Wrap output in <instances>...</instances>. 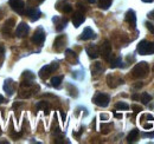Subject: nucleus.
<instances>
[{
    "label": "nucleus",
    "instance_id": "1",
    "mask_svg": "<svg viewBox=\"0 0 154 144\" xmlns=\"http://www.w3.org/2000/svg\"><path fill=\"white\" fill-rule=\"evenodd\" d=\"M38 90H39V86L36 85L33 82L23 80V83L20 84L19 97L20 98H30L31 96H33Z\"/></svg>",
    "mask_w": 154,
    "mask_h": 144
},
{
    "label": "nucleus",
    "instance_id": "2",
    "mask_svg": "<svg viewBox=\"0 0 154 144\" xmlns=\"http://www.w3.org/2000/svg\"><path fill=\"white\" fill-rule=\"evenodd\" d=\"M149 73V65L146 62L137 63L132 70V76L134 78H145Z\"/></svg>",
    "mask_w": 154,
    "mask_h": 144
},
{
    "label": "nucleus",
    "instance_id": "3",
    "mask_svg": "<svg viewBox=\"0 0 154 144\" xmlns=\"http://www.w3.org/2000/svg\"><path fill=\"white\" fill-rule=\"evenodd\" d=\"M93 102H94V104H96L97 106L106 108V106H108V104H109V102H110V98H109V96L106 94V93L97 92L96 94L94 96V98H93Z\"/></svg>",
    "mask_w": 154,
    "mask_h": 144
},
{
    "label": "nucleus",
    "instance_id": "4",
    "mask_svg": "<svg viewBox=\"0 0 154 144\" xmlns=\"http://www.w3.org/2000/svg\"><path fill=\"white\" fill-rule=\"evenodd\" d=\"M57 69H58L57 63H51L50 65H45V66H43V68L40 69V71H39V77H40L42 79H46L52 72H55Z\"/></svg>",
    "mask_w": 154,
    "mask_h": 144
},
{
    "label": "nucleus",
    "instance_id": "5",
    "mask_svg": "<svg viewBox=\"0 0 154 144\" xmlns=\"http://www.w3.org/2000/svg\"><path fill=\"white\" fill-rule=\"evenodd\" d=\"M98 51H100V54L103 57V59L109 60V58L112 57V45H110V43L108 40H104L101 44Z\"/></svg>",
    "mask_w": 154,
    "mask_h": 144
},
{
    "label": "nucleus",
    "instance_id": "6",
    "mask_svg": "<svg viewBox=\"0 0 154 144\" xmlns=\"http://www.w3.org/2000/svg\"><path fill=\"white\" fill-rule=\"evenodd\" d=\"M136 50H137V53L142 54V56L152 53V43H149L147 40H142L137 44Z\"/></svg>",
    "mask_w": 154,
    "mask_h": 144
},
{
    "label": "nucleus",
    "instance_id": "7",
    "mask_svg": "<svg viewBox=\"0 0 154 144\" xmlns=\"http://www.w3.org/2000/svg\"><path fill=\"white\" fill-rule=\"evenodd\" d=\"M8 4L11 6V8L16 13L24 14V12H25V2H24V0H10Z\"/></svg>",
    "mask_w": 154,
    "mask_h": 144
},
{
    "label": "nucleus",
    "instance_id": "8",
    "mask_svg": "<svg viewBox=\"0 0 154 144\" xmlns=\"http://www.w3.org/2000/svg\"><path fill=\"white\" fill-rule=\"evenodd\" d=\"M44 40H45V31L43 30V27H38L32 36V41L37 45H40L44 43Z\"/></svg>",
    "mask_w": 154,
    "mask_h": 144
},
{
    "label": "nucleus",
    "instance_id": "9",
    "mask_svg": "<svg viewBox=\"0 0 154 144\" xmlns=\"http://www.w3.org/2000/svg\"><path fill=\"white\" fill-rule=\"evenodd\" d=\"M14 24H16V19L11 18V19H8V20H6L5 24H4V26H2V28H1V33H2L4 36H8V34H11Z\"/></svg>",
    "mask_w": 154,
    "mask_h": 144
},
{
    "label": "nucleus",
    "instance_id": "10",
    "mask_svg": "<svg viewBox=\"0 0 154 144\" xmlns=\"http://www.w3.org/2000/svg\"><path fill=\"white\" fill-rule=\"evenodd\" d=\"M2 88H4V91L7 93V96H12L14 93V90H16V84L11 78H8L4 82Z\"/></svg>",
    "mask_w": 154,
    "mask_h": 144
},
{
    "label": "nucleus",
    "instance_id": "11",
    "mask_svg": "<svg viewBox=\"0 0 154 144\" xmlns=\"http://www.w3.org/2000/svg\"><path fill=\"white\" fill-rule=\"evenodd\" d=\"M30 31V27L26 22H20L19 26H17L16 28V36L19 37V38H23V37H26L27 33Z\"/></svg>",
    "mask_w": 154,
    "mask_h": 144
},
{
    "label": "nucleus",
    "instance_id": "12",
    "mask_svg": "<svg viewBox=\"0 0 154 144\" xmlns=\"http://www.w3.org/2000/svg\"><path fill=\"white\" fill-rule=\"evenodd\" d=\"M56 7H57L58 11H60V12H63V13H70V12L72 11V6H71L68 1H65V0L58 1Z\"/></svg>",
    "mask_w": 154,
    "mask_h": 144
},
{
    "label": "nucleus",
    "instance_id": "13",
    "mask_svg": "<svg viewBox=\"0 0 154 144\" xmlns=\"http://www.w3.org/2000/svg\"><path fill=\"white\" fill-rule=\"evenodd\" d=\"M107 84H108L109 88L114 89L117 85L123 84V79H121V78H119V77H116V76H113V74H109V76L107 77Z\"/></svg>",
    "mask_w": 154,
    "mask_h": 144
},
{
    "label": "nucleus",
    "instance_id": "14",
    "mask_svg": "<svg viewBox=\"0 0 154 144\" xmlns=\"http://www.w3.org/2000/svg\"><path fill=\"white\" fill-rule=\"evenodd\" d=\"M65 44H66V37L65 36H58L54 43V49L56 51H62L64 47H65Z\"/></svg>",
    "mask_w": 154,
    "mask_h": 144
},
{
    "label": "nucleus",
    "instance_id": "15",
    "mask_svg": "<svg viewBox=\"0 0 154 144\" xmlns=\"http://www.w3.org/2000/svg\"><path fill=\"white\" fill-rule=\"evenodd\" d=\"M24 13H25L27 17H30V19H31L32 21L38 20L39 17H40V11H39L38 8H36V7H30V8H27Z\"/></svg>",
    "mask_w": 154,
    "mask_h": 144
},
{
    "label": "nucleus",
    "instance_id": "16",
    "mask_svg": "<svg viewBox=\"0 0 154 144\" xmlns=\"http://www.w3.org/2000/svg\"><path fill=\"white\" fill-rule=\"evenodd\" d=\"M85 51H87V53L89 56V58H91V59H96L97 57L100 56L98 47H97L96 45H94V44H90L89 46H87Z\"/></svg>",
    "mask_w": 154,
    "mask_h": 144
},
{
    "label": "nucleus",
    "instance_id": "17",
    "mask_svg": "<svg viewBox=\"0 0 154 144\" xmlns=\"http://www.w3.org/2000/svg\"><path fill=\"white\" fill-rule=\"evenodd\" d=\"M126 21L131 25L132 28H135L136 26V16H135V12L133 10H128L127 13H126Z\"/></svg>",
    "mask_w": 154,
    "mask_h": 144
},
{
    "label": "nucleus",
    "instance_id": "18",
    "mask_svg": "<svg viewBox=\"0 0 154 144\" xmlns=\"http://www.w3.org/2000/svg\"><path fill=\"white\" fill-rule=\"evenodd\" d=\"M52 21L55 22V26H56V30H57L58 32L59 31H62L65 26H66V24H68V20L65 18H59V17H55V18L52 19Z\"/></svg>",
    "mask_w": 154,
    "mask_h": 144
},
{
    "label": "nucleus",
    "instance_id": "19",
    "mask_svg": "<svg viewBox=\"0 0 154 144\" xmlns=\"http://www.w3.org/2000/svg\"><path fill=\"white\" fill-rule=\"evenodd\" d=\"M84 14H83V12H76L75 14H74V17H72V24H74V26L75 27H78V26H81V24H83V21H84Z\"/></svg>",
    "mask_w": 154,
    "mask_h": 144
},
{
    "label": "nucleus",
    "instance_id": "20",
    "mask_svg": "<svg viewBox=\"0 0 154 144\" xmlns=\"http://www.w3.org/2000/svg\"><path fill=\"white\" fill-rule=\"evenodd\" d=\"M95 37H96V34L94 33V31L90 27H85L84 31L82 32L81 37H79V39H82V40H89V39H94Z\"/></svg>",
    "mask_w": 154,
    "mask_h": 144
},
{
    "label": "nucleus",
    "instance_id": "21",
    "mask_svg": "<svg viewBox=\"0 0 154 144\" xmlns=\"http://www.w3.org/2000/svg\"><path fill=\"white\" fill-rule=\"evenodd\" d=\"M139 135H140L139 130H137V129H133V130L128 134V136H127V142H128V143L136 142V141H137V138H139Z\"/></svg>",
    "mask_w": 154,
    "mask_h": 144
},
{
    "label": "nucleus",
    "instance_id": "22",
    "mask_svg": "<svg viewBox=\"0 0 154 144\" xmlns=\"http://www.w3.org/2000/svg\"><path fill=\"white\" fill-rule=\"evenodd\" d=\"M102 72H103V66H102V64L98 63V62L94 63L93 66H91V73H93V76L96 77L98 74H101Z\"/></svg>",
    "mask_w": 154,
    "mask_h": 144
},
{
    "label": "nucleus",
    "instance_id": "23",
    "mask_svg": "<svg viewBox=\"0 0 154 144\" xmlns=\"http://www.w3.org/2000/svg\"><path fill=\"white\" fill-rule=\"evenodd\" d=\"M109 63H110V68H113V69H115V68H121L122 66V59L120 58V57H116V58H109V60H108Z\"/></svg>",
    "mask_w": 154,
    "mask_h": 144
},
{
    "label": "nucleus",
    "instance_id": "24",
    "mask_svg": "<svg viewBox=\"0 0 154 144\" xmlns=\"http://www.w3.org/2000/svg\"><path fill=\"white\" fill-rule=\"evenodd\" d=\"M65 57L70 63H76L77 62V56L72 50H66L65 51Z\"/></svg>",
    "mask_w": 154,
    "mask_h": 144
},
{
    "label": "nucleus",
    "instance_id": "25",
    "mask_svg": "<svg viewBox=\"0 0 154 144\" xmlns=\"http://www.w3.org/2000/svg\"><path fill=\"white\" fill-rule=\"evenodd\" d=\"M62 80H63V77H62V76L52 77V78H51V85H52L54 88H59V85H60Z\"/></svg>",
    "mask_w": 154,
    "mask_h": 144
},
{
    "label": "nucleus",
    "instance_id": "26",
    "mask_svg": "<svg viewBox=\"0 0 154 144\" xmlns=\"http://www.w3.org/2000/svg\"><path fill=\"white\" fill-rule=\"evenodd\" d=\"M143 104H148L151 100H152V97H151V94H148L147 92H143V93H141L140 94V98H139Z\"/></svg>",
    "mask_w": 154,
    "mask_h": 144
},
{
    "label": "nucleus",
    "instance_id": "27",
    "mask_svg": "<svg viewBox=\"0 0 154 144\" xmlns=\"http://www.w3.org/2000/svg\"><path fill=\"white\" fill-rule=\"evenodd\" d=\"M44 110L45 111V113H49V109H50V105H49V103L48 102H39L38 104H37V110Z\"/></svg>",
    "mask_w": 154,
    "mask_h": 144
},
{
    "label": "nucleus",
    "instance_id": "28",
    "mask_svg": "<svg viewBox=\"0 0 154 144\" xmlns=\"http://www.w3.org/2000/svg\"><path fill=\"white\" fill-rule=\"evenodd\" d=\"M23 80H30V82H33L35 80V74L30 71H25L23 72Z\"/></svg>",
    "mask_w": 154,
    "mask_h": 144
},
{
    "label": "nucleus",
    "instance_id": "29",
    "mask_svg": "<svg viewBox=\"0 0 154 144\" xmlns=\"http://www.w3.org/2000/svg\"><path fill=\"white\" fill-rule=\"evenodd\" d=\"M112 1H113V0H100V1H98V6H100L102 10H107V8H109V6L112 5Z\"/></svg>",
    "mask_w": 154,
    "mask_h": 144
},
{
    "label": "nucleus",
    "instance_id": "30",
    "mask_svg": "<svg viewBox=\"0 0 154 144\" xmlns=\"http://www.w3.org/2000/svg\"><path fill=\"white\" fill-rule=\"evenodd\" d=\"M115 108L119 109V110H128V109H129V105L126 104V103H123V102H119V103L115 104Z\"/></svg>",
    "mask_w": 154,
    "mask_h": 144
},
{
    "label": "nucleus",
    "instance_id": "31",
    "mask_svg": "<svg viewBox=\"0 0 154 144\" xmlns=\"http://www.w3.org/2000/svg\"><path fill=\"white\" fill-rule=\"evenodd\" d=\"M110 128H112V124H102V125H101L102 134H108V132L110 131Z\"/></svg>",
    "mask_w": 154,
    "mask_h": 144
},
{
    "label": "nucleus",
    "instance_id": "32",
    "mask_svg": "<svg viewBox=\"0 0 154 144\" xmlns=\"http://www.w3.org/2000/svg\"><path fill=\"white\" fill-rule=\"evenodd\" d=\"M146 27L148 28V31H151L152 33H154V25L153 24H151L149 21H147V22H146Z\"/></svg>",
    "mask_w": 154,
    "mask_h": 144
},
{
    "label": "nucleus",
    "instance_id": "33",
    "mask_svg": "<svg viewBox=\"0 0 154 144\" xmlns=\"http://www.w3.org/2000/svg\"><path fill=\"white\" fill-rule=\"evenodd\" d=\"M77 7H78L79 12H85V6H84L82 2H78V4H77Z\"/></svg>",
    "mask_w": 154,
    "mask_h": 144
},
{
    "label": "nucleus",
    "instance_id": "34",
    "mask_svg": "<svg viewBox=\"0 0 154 144\" xmlns=\"http://www.w3.org/2000/svg\"><path fill=\"white\" fill-rule=\"evenodd\" d=\"M132 109L134 110L135 113H137V112H140V111H142V108L141 106H139V105H132Z\"/></svg>",
    "mask_w": 154,
    "mask_h": 144
},
{
    "label": "nucleus",
    "instance_id": "35",
    "mask_svg": "<svg viewBox=\"0 0 154 144\" xmlns=\"http://www.w3.org/2000/svg\"><path fill=\"white\" fill-rule=\"evenodd\" d=\"M4 56H5V49L2 45H0V60L4 58Z\"/></svg>",
    "mask_w": 154,
    "mask_h": 144
},
{
    "label": "nucleus",
    "instance_id": "36",
    "mask_svg": "<svg viewBox=\"0 0 154 144\" xmlns=\"http://www.w3.org/2000/svg\"><path fill=\"white\" fill-rule=\"evenodd\" d=\"M142 136H143V137H151V138H153L154 132H152V134H142Z\"/></svg>",
    "mask_w": 154,
    "mask_h": 144
},
{
    "label": "nucleus",
    "instance_id": "37",
    "mask_svg": "<svg viewBox=\"0 0 154 144\" xmlns=\"http://www.w3.org/2000/svg\"><path fill=\"white\" fill-rule=\"evenodd\" d=\"M148 18L154 20V10L152 11V12H149V13H148Z\"/></svg>",
    "mask_w": 154,
    "mask_h": 144
},
{
    "label": "nucleus",
    "instance_id": "38",
    "mask_svg": "<svg viewBox=\"0 0 154 144\" xmlns=\"http://www.w3.org/2000/svg\"><path fill=\"white\" fill-rule=\"evenodd\" d=\"M152 126H153V124H152V123H148V124H143V128H145V129H151Z\"/></svg>",
    "mask_w": 154,
    "mask_h": 144
},
{
    "label": "nucleus",
    "instance_id": "39",
    "mask_svg": "<svg viewBox=\"0 0 154 144\" xmlns=\"http://www.w3.org/2000/svg\"><path fill=\"white\" fill-rule=\"evenodd\" d=\"M132 98H133V99H139V98H140V96H139V94H133V97H132Z\"/></svg>",
    "mask_w": 154,
    "mask_h": 144
},
{
    "label": "nucleus",
    "instance_id": "40",
    "mask_svg": "<svg viewBox=\"0 0 154 144\" xmlns=\"http://www.w3.org/2000/svg\"><path fill=\"white\" fill-rule=\"evenodd\" d=\"M2 102H4V97H2V96H1V94H0V104H1V103H2Z\"/></svg>",
    "mask_w": 154,
    "mask_h": 144
},
{
    "label": "nucleus",
    "instance_id": "41",
    "mask_svg": "<svg viewBox=\"0 0 154 144\" xmlns=\"http://www.w3.org/2000/svg\"><path fill=\"white\" fill-rule=\"evenodd\" d=\"M115 117H116V118H121L122 116H121V115H117V113H115Z\"/></svg>",
    "mask_w": 154,
    "mask_h": 144
},
{
    "label": "nucleus",
    "instance_id": "42",
    "mask_svg": "<svg viewBox=\"0 0 154 144\" xmlns=\"http://www.w3.org/2000/svg\"><path fill=\"white\" fill-rule=\"evenodd\" d=\"M142 1H143V2H152L153 0H142Z\"/></svg>",
    "mask_w": 154,
    "mask_h": 144
},
{
    "label": "nucleus",
    "instance_id": "43",
    "mask_svg": "<svg viewBox=\"0 0 154 144\" xmlns=\"http://www.w3.org/2000/svg\"><path fill=\"white\" fill-rule=\"evenodd\" d=\"M152 53H154V43H152Z\"/></svg>",
    "mask_w": 154,
    "mask_h": 144
},
{
    "label": "nucleus",
    "instance_id": "44",
    "mask_svg": "<svg viewBox=\"0 0 154 144\" xmlns=\"http://www.w3.org/2000/svg\"><path fill=\"white\" fill-rule=\"evenodd\" d=\"M88 1H89V2H90V4H94V2H95V1H96V0H88Z\"/></svg>",
    "mask_w": 154,
    "mask_h": 144
},
{
    "label": "nucleus",
    "instance_id": "45",
    "mask_svg": "<svg viewBox=\"0 0 154 144\" xmlns=\"http://www.w3.org/2000/svg\"><path fill=\"white\" fill-rule=\"evenodd\" d=\"M36 1H37V2H43L44 0H36Z\"/></svg>",
    "mask_w": 154,
    "mask_h": 144
},
{
    "label": "nucleus",
    "instance_id": "46",
    "mask_svg": "<svg viewBox=\"0 0 154 144\" xmlns=\"http://www.w3.org/2000/svg\"><path fill=\"white\" fill-rule=\"evenodd\" d=\"M1 132H2V131H1V128H0V135H1Z\"/></svg>",
    "mask_w": 154,
    "mask_h": 144
},
{
    "label": "nucleus",
    "instance_id": "47",
    "mask_svg": "<svg viewBox=\"0 0 154 144\" xmlns=\"http://www.w3.org/2000/svg\"><path fill=\"white\" fill-rule=\"evenodd\" d=\"M153 73H154V66H153Z\"/></svg>",
    "mask_w": 154,
    "mask_h": 144
}]
</instances>
